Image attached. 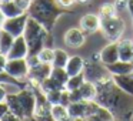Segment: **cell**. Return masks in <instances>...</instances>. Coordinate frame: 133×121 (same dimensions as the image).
I'll use <instances>...</instances> for the list:
<instances>
[{
	"label": "cell",
	"mask_w": 133,
	"mask_h": 121,
	"mask_svg": "<svg viewBox=\"0 0 133 121\" xmlns=\"http://www.w3.org/2000/svg\"><path fill=\"white\" fill-rule=\"evenodd\" d=\"M52 70L53 66L52 64H47V63H37L36 66L30 67V71H29V81H33V83H39L42 84V81L46 80L50 74H52Z\"/></svg>",
	"instance_id": "obj_9"
},
{
	"label": "cell",
	"mask_w": 133,
	"mask_h": 121,
	"mask_svg": "<svg viewBox=\"0 0 133 121\" xmlns=\"http://www.w3.org/2000/svg\"><path fill=\"white\" fill-rule=\"evenodd\" d=\"M117 49H119V60L133 61V41L132 40L117 41Z\"/></svg>",
	"instance_id": "obj_17"
},
{
	"label": "cell",
	"mask_w": 133,
	"mask_h": 121,
	"mask_svg": "<svg viewBox=\"0 0 133 121\" xmlns=\"http://www.w3.org/2000/svg\"><path fill=\"white\" fill-rule=\"evenodd\" d=\"M116 10H123V9H129V4H130V0H115L113 2Z\"/></svg>",
	"instance_id": "obj_28"
},
{
	"label": "cell",
	"mask_w": 133,
	"mask_h": 121,
	"mask_svg": "<svg viewBox=\"0 0 133 121\" xmlns=\"http://www.w3.org/2000/svg\"><path fill=\"white\" fill-rule=\"evenodd\" d=\"M50 114L55 121H67L70 120L69 108L63 104H52L50 105Z\"/></svg>",
	"instance_id": "obj_18"
},
{
	"label": "cell",
	"mask_w": 133,
	"mask_h": 121,
	"mask_svg": "<svg viewBox=\"0 0 133 121\" xmlns=\"http://www.w3.org/2000/svg\"><path fill=\"white\" fill-rule=\"evenodd\" d=\"M0 9H2V12H3L6 19L17 17V16H22L24 13H27L23 9H20L13 0H3V2H0Z\"/></svg>",
	"instance_id": "obj_15"
},
{
	"label": "cell",
	"mask_w": 133,
	"mask_h": 121,
	"mask_svg": "<svg viewBox=\"0 0 133 121\" xmlns=\"http://www.w3.org/2000/svg\"><path fill=\"white\" fill-rule=\"evenodd\" d=\"M100 56V63L104 66L113 64L119 60V49H117V41L115 43H109L107 46H104L102 49V51L99 53Z\"/></svg>",
	"instance_id": "obj_12"
},
{
	"label": "cell",
	"mask_w": 133,
	"mask_h": 121,
	"mask_svg": "<svg viewBox=\"0 0 133 121\" xmlns=\"http://www.w3.org/2000/svg\"><path fill=\"white\" fill-rule=\"evenodd\" d=\"M6 63H7V57L4 54H0V74H2V73H4Z\"/></svg>",
	"instance_id": "obj_32"
},
{
	"label": "cell",
	"mask_w": 133,
	"mask_h": 121,
	"mask_svg": "<svg viewBox=\"0 0 133 121\" xmlns=\"http://www.w3.org/2000/svg\"><path fill=\"white\" fill-rule=\"evenodd\" d=\"M69 121H84L83 117H70Z\"/></svg>",
	"instance_id": "obj_35"
},
{
	"label": "cell",
	"mask_w": 133,
	"mask_h": 121,
	"mask_svg": "<svg viewBox=\"0 0 133 121\" xmlns=\"http://www.w3.org/2000/svg\"><path fill=\"white\" fill-rule=\"evenodd\" d=\"M4 20H6V17H4L3 12H2V9H0V29H2V26H3Z\"/></svg>",
	"instance_id": "obj_34"
},
{
	"label": "cell",
	"mask_w": 133,
	"mask_h": 121,
	"mask_svg": "<svg viewBox=\"0 0 133 121\" xmlns=\"http://www.w3.org/2000/svg\"><path fill=\"white\" fill-rule=\"evenodd\" d=\"M47 36H49V32L39 21L29 17L23 33V37L26 39V43L29 46V56H37V53L44 47Z\"/></svg>",
	"instance_id": "obj_2"
},
{
	"label": "cell",
	"mask_w": 133,
	"mask_h": 121,
	"mask_svg": "<svg viewBox=\"0 0 133 121\" xmlns=\"http://www.w3.org/2000/svg\"><path fill=\"white\" fill-rule=\"evenodd\" d=\"M6 95H7V90L4 87V84L0 83V103H3L6 100Z\"/></svg>",
	"instance_id": "obj_33"
},
{
	"label": "cell",
	"mask_w": 133,
	"mask_h": 121,
	"mask_svg": "<svg viewBox=\"0 0 133 121\" xmlns=\"http://www.w3.org/2000/svg\"><path fill=\"white\" fill-rule=\"evenodd\" d=\"M0 121H23V118H20V117H17V115H15L13 114V112H7L6 115H4L3 118H2V120Z\"/></svg>",
	"instance_id": "obj_29"
},
{
	"label": "cell",
	"mask_w": 133,
	"mask_h": 121,
	"mask_svg": "<svg viewBox=\"0 0 133 121\" xmlns=\"http://www.w3.org/2000/svg\"><path fill=\"white\" fill-rule=\"evenodd\" d=\"M27 20H29V14L24 13L22 16H17V17H12V19H6L2 26V30L7 32L9 34H12L13 37H20L23 36L24 29H26Z\"/></svg>",
	"instance_id": "obj_7"
},
{
	"label": "cell",
	"mask_w": 133,
	"mask_h": 121,
	"mask_svg": "<svg viewBox=\"0 0 133 121\" xmlns=\"http://www.w3.org/2000/svg\"><path fill=\"white\" fill-rule=\"evenodd\" d=\"M79 27L83 30L86 34H92V33H96L97 30H100V16L97 14H84L83 17L79 21Z\"/></svg>",
	"instance_id": "obj_11"
},
{
	"label": "cell",
	"mask_w": 133,
	"mask_h": 121,
	"mask_svg": "<svg viewBox=\"0 0 133 121\" xmlns=\"http://www.w3.org/2000/svg\"><path fill=\"white\" fill-rule=\"evenodd\" d=\"M84 121H115V114L97 101H86Z\"/></svg>",
	"instance_id": "obj_4"
},
{
	"label": "cell",
	"mask_w": 133,
	"mask_h": 121,
	"mask_svg": "<svg viewBox=\"0 0 133 121\" xmlns=\"http://www.w3.org/2000/svg\"><path fill=\"white\" fill-rule=\"evenodd\" d=\"M70 117H84L86 112V101H77V103H70L67 105Z\"/></svg>",
	"instance_id": "obj_23"
},
{
	"label": "cell",
	"mask_w": 133,
	"mask_h": 121,
	"mask_svg": "<svg viewBox=\"0 0 133 121\" xmlns=\"http://www.w3.org/2000/svg\"><path fill=\"white\" fill-rule=\"evenodd\" d=\"M84 81H86V77H84L83 73H82V74H77V75H72V77H69V80H67V83H66V90L67 91H75V90H77Z\"/></svg>",
	"instance_id": "obj_24"
},
{
	"label": "cell",
	"mask_w": 133,
	"mask_h": 121,
	"mask_svg": "<svg viewBox=\"0 0 133 121\" xmlns=\"http://www.w3.org/2000/svg\"><path fill=\"white\" fill-rule=\"evenodd\" d=\"M4 71L17 80H23V78L29 77L30 64L27 58H12V60H7Z\"/></svg>",
	"instance_id": "obj_6"
},
{
	"label": "cell",
	"mask_w": 133,
	"mask_h": 121,
	"mask_svg": "<svg viewBox=\"0 0 133 121\" xmlns=\"http://www.w3.org/2000/svg\"><path fill=\"white\" fill-rule=\"evenodd\" d=\"M107 71L112 75H124L133 73V61H122L117 60L116 63L106 66Z\"/></svg>",
	"instance_id": "obj_13"
},
{
	"label": "cell",
	"mask_w": 133,
	"mask_h": 121,
	"mask_svg": "<svg viewBox=\"0 0 133 121\" xmlns=\"http://www.w3.org/2000/svg\"><path fill=\"white\" fill-rule=\"evenodd\" d=\"M6 57H7V60H12V58H27L29 57V46H27L26 39H24L23 36L15 39L12 49L9 50Z\"/></svg>",
	"instance_id": "obj_10"
},
{
	"label": "cell",
	"mask_w": 133,
	"mask_h": 121,
	"mask_svg": "<svg viewBox=\"0 0 133 121\" xmlns=\"http://www.w3.org/2000/svg\"><path fill=\"white\" fill-rule=\"evenodd\" d=\"M53 57H55V50L49 49V47H43V49L37 53V58H39L40 63L52 64L53 63Z\"/></svg>",
	"instance_id": "obj_25"
},
{
	"label": "cell",
	"mask_w": 133,
	"mask_h": 121,
	"mask_svg": "<svg viewBox=\"0 0 133 121\" xmlns=\"http://www.w3.org/2000/svg\"><path fill=\"white\" fill-rule=\"evenodd\" d=\"M16 95H17V100H19V104L22 107L24 118H32L35 111H36V104H37L36 94L32 90V87H29V86L24 87L19 93H16Z\"/></svg>",
	"instance_id": "obj_5"
},
{
	"label": "cell",
	"mask_w": 133,
	"mask_h": 121,
	"mask_svg": "<svg viewBox=\"0 0 133 121\" xmlns=\"http://www.w3.org/2000/svg\"><path fill=\"white\" fill-rule=\"evenodd\" d=\"M113 83L119 87L123 93L133 97V73L124 75H112Z\"/></svg>",
	"instance_id": "obj_14"
},
{
	"label": "cell",
	"mask_w": 133,
	"mask_h": 121,
	"mask_svg": "<svg viewBox=\"0 0 133 121\" xmlns=\"http://www.w3.org/2000/svg\"><path fill=\"white\" fill-rule=\"evenodd\" d=\"M50 77H52V78H53V80H55L57 84H60L62 87H64V88H66V83H67V80H69V74L66 73V70H64V69L53 67Z\"/></svg>",
	"instance_id": "obj_22"
},
{
	"label": "cell",
	"mask_w": 133,
	"mask_h": 121,
	"mask_svg": "<svg viewBox=\"0 0 133 121\" xmlns=\"http://www.w3.org/2000/svg\"><path fill=\"white\" fill-rule=\"evenodd\" d=\"M77 3H80V4H84V3H87V2H90V0H76Z\"/></svg>",
	"instance_id": "obj_37"
},
{
	"label": "cell",
	"mask_w": 133,
	"mask_h": 121,
	"mask_svg": "<svg viewBox=\"0 0 133 121\" xmlns=\"http://www.w3.org/2000/svg\"><path fill=\"white\" fill-rule=\"evenodd\" d=\"M100 32L103 33V36L110 43L120 41L122 34L124 32V21L117 16L107 17V19L100 17Z\"/></svg>",
	"instance_id": "obj_3"
},
{
	"label": "cell",
	"mask_w": 133,
	"mask_h": 121,
	"mask_svg": "<svg viewBox=\"0 0 133 121\" xmlns=\"http://www.w3.org/2000/svg\"><path fill=\"white\" fill-rule=\"evenodd\" d=\"M64 44L70 49H79L84 44L86 41V33L80 27H72L64 33Z\"/></svg>",
	"instance_id": "obj_8"
},
{
	"label": "cell",
	"mask_w": 133,
	"mask_h": 121,
	"mask_svg": "<svg viewBox=\"0 0 133 121\" xmlns=\"http://www.w3.org/2000/svg\"><path fill=\"white\" fill-rule=\"evenodd\" d=\"M13 41H15V37L12 34H9L7 32L0 29V54L7 56L9 50L13 46Z\"/></svg>",
	"instance_id": "obj_19"
},
{
	"label": "cell",
	"mask_w": 133,
	"mask_h": 121,
	"mask_svg": "<svg viewBox=\"0 0 133 121\" xmlns=\"http://www.w3.org/2000/svg\"><path fill=\"white\" fill-rule=\"evenodd\" d=\"M117 14V10H116L115 4L113 3H106L100 7V12H99V16L102 19H107V17H113V16Z\"/></svg>",
	"instance_id": "obj_26"
},
{
	"label": "cell",
	"mask_w": 133,
	"mask_h": 121,
	"mask_svg": "<svg viewBox=\"0 0 133 121\" xmlns=\"http://www.w3.org/2000/svg\"><path fill=\"white\" fill-rule=\"evenodd\" d=\"M4 101H6V104H7V107H9V111L10 112H13L15 115H17V117H20V118H24L23 111H22V107H20L19 100H17V95H16V94H7Z\"/></svg>",
	"instance_id": "obj_20"
},
{
	"label": "cell",
	"mask_w": 133,
	"mask_h": 121,
	"mask_svg": "<svg viewBox=\"0 0 133 121\" xmlns=\"http://www.w3.org/2000/svg\"><path fill=\"white\" fill-rule=\"evenodd\" d=\"M66 13V9L59 6L57 0H32L27 14L42 24L47 32H52L56 20L60 14Z\"/></svg>",
	"instance_id": "obj_1"
},
{
	"label": "cell",
	"mask_w": 133,
	"mask_h": 121,
	"mask_svg": "<svg viewBox=\"0 0 133 121\" xmlns=\"http://www.w3.org/2000/svg\"><path fill=\"white\" fill-rule=\"evenodd\" d=\"M69 54H67L64 50L62 49H56L55 50V57H53V63L52 66L53 67H59V69H64L67 64V61H69Z\"/></svg>",
	"instance_id": "obj_21"
},
{
	"label": "cell",
	"mask_w": 133,
	"mask_h": 121,
	"mask_svg": "<svg viewBox=\"0 0 133 121\" xmlns=\"http://www.w3.org/2000/svg\"><path fill=\"white\" fill-rule=\"evenodd\" d=\"M47 97V101L50 104H60L62 103V95H63V90H53V91L44 93Z\"/></svg>",
	"instance_id": "obj_27"
},
{
	"label": "cell",
	"mask_w": 133,
	"mask_h": 121,
	"mask_svg": "<svg viewBox=\"0 0 133 121\" xmlns=\"http://www.w3.org/2000/svg\"><path fill=\"white\" fill-rule=\"evenodd\" d=\"M9 112V107H7L6 101H3V103H0V120L4 117V115Z\"/></svg>",
	"instance_id": "obj_31"
},
{
	"label": "cell",
	"mask_w": 133,
	"mask_h": 121,
	"mask_svg": "<svg viewBox=\"0 0 133 121\" xmlns=\"http://www.w3.org/2000/svg\"><path fill=\"white\" fill-rule=\"evenodd\" d=\"M84 64L86 63H84V60L80 56H72V57L69 58V61H67L64 70H66V73L69 74V77L77 75V74H82V73H83Z\"/></svg>",
	"instance_id": "obj_16"
},
{
	"label": "cell",
	"mask_w": 133,
	"mask_h": 121,
	"mask_svg": "<svg viewBox=\"0 0 133 121\" xmlns=\"http://www.w3.org/2000/svg\"><path fill=\"white\" fill-rule=\"evenodd\" d=\"M75 2H76V0H57L59 6L64 7V9H67V7H72L73 4H75Z\"/></svg>",
	"instance_id": "obj_30"
},
{
	"label": "cell",
	"mask_w": 133,
	"mask_h": 121,
	"mask_svg": "<svg viewBox=\"0 0 133 121\" xmlns=\"http://www.w3.org/2000/svg\"><path fill=\"white\" fill-rule=\"evenodd\" d=\"M129 10H130V13H132V16H133V2H130V4H129Z\"/></svg>",
	"instance_id": "obj_36"
}]
</instances>
